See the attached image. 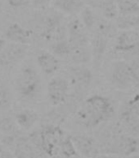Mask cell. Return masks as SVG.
<instances>
[{
  "label": "cell",
  "instance_id": "cell-1",
  "mask_svg": "<svg viewBox=\"0 0 139 158\" xmlns=\"http://www.w3.org/2000/svg\"><path fill=\"white\" fill-rule=\"evenodd\" d=\"M100 152L106 155L129 156L139 152V140L125 133L120 123L102 128L96 138Z\"/></svg>",
  "mask_w": 139,
  "mask_h": 158
},
{
  "label": "cell",
  "instance_id": "cell-2",
  "mask_svg": "<svg viewBox=\"0 0 139 158\" xmlns=\"http://www.w3.org/2000/svg\"><path fill=\"white\" fill-rule=\"evenodd\" d=\"M115 108L110 99L102 95H93L84 99L75 112V120L83 128L92 129L113 118Z\"/></svg>",
  "mask_w": 139,
  "mask_h": 158
},
{
  "label": "cell",
  "instance_id": "cell-3",
  "mask_svg": "<svg viewBox=\"0 0 139 158\" xmlns=\"http://www.w3.org/2000/svg\"><path fill=\"white\" fill-rule=\"evenodd\" d=\"M66 136L59 124L48 123L32 132L28 138L42 155L45 154L52 157L58 154L59 145Z\"/></svg>",
  "mask_w": 139,
  "mask_h": 158
},
{
  "label": "cell",
  "instance_id": "cell-4",
  "mask_svg": "<svg viewBox=\"0 0 139 158\" xmlns=\"http://www.w3.org/2000/svg\"><path fill=\"white\" fill-rule=\"evenodd\" d=\"M16 91L20 98L32 101L41 92L42 82L39 73L30 65L23 67L16 77Z\"/></svg>",
  "mask_w": 139,
  "mask_h": 158
},
{
  "label": "cell",
  "instance_id": "cell-5",
  "mask_svg": "<svg viewBox=\"0 0 139 158\" xmlns=\"http://www.w3.org/2000/svg\"><path fill=\"white\" fill-rule=\"evenodd\" d=\"M112 54L116 59H133L139 57V29L122 30L115 38Z\"/></svg>",
  "mask_w": 139,
  "mask_h": 158
},
{
  "label": "cell",
  "instance_id": "cell-6",
  "mask_svg": "<svg viewBox=\"0 0 139 158\" xmlns=\"http://www.w3.org/2000/svg\"><path fill=\"white\" fill-rule=\"evenodd\" d=\"M62 20V14L56 10L44 16L40 21V36L49 44L66 38V26L63 24Z\"/></svg>",
  "mask_w": 139,
  "mask_h": 158
},
{
  "label": "cell",
  "instance_id": "cell-7",
  "mask_svg": "<svg viewBox=\"0 0 139 158\" xmlns=\"http://www.w3.org/2000/svg\"><path fill=\"white\" fill-rule=\"evenodd\" d=\"M110 81L113 87L120 91L128 90L137 84L127 60L116 59L113 62L110 69Z\"/></svg>",
  "mask_w": 139,
  "mask_h": 158
},
{
  "label": "cell",
  "instance_id": "cell-8",
  "mask_svg": "<svg viewBox=\"0 0 139 158\" xmlns=\"http://www.w3.org/2000/svg\"><path fill=\"white\" fill-rule=\"evenodd\" d=\"M71 91L83 96L93 81V72L86 65L71 64L67 69Z\"/></svg>",
  "mask_w": 139,
  "mask_h": 158
},
{
  "label": "cell",
  "instance_id": "cell-9",
  "mask_svg": "<svg viewBox=\"0 0 139 158\" xmlns=\"http://www.w3.org/2000/svg\"><path fill=\"white\" fill-rule=\"evenodd\" d=\"M120 124L130 133H139V93L124 104L120 114Z\"/></svg>",
  "mask_w": 139,
  "mask_h": 158
},
{
  "label": "cell",
  "instance_id": "cell-10",
  "mask_svg": "<svg viewBox=\"0 0 139 158\" xmlns=\"http://www.w3.org/2000/svg\"><path fill=\"white\" fill-rule=\"evenodd\" d=\"M88 32L77 16H74L66 24V39L71 48L89 46L90 37Z\"/></svg>",
  "mask_w": 139,
  "mask_h": 158
},
{
  "label": "cell",
  "instance_id": "cell-11",
  "mask_svg": "<svg viewBox=\"0 0 139 158\" xmlns=\"http://www.w3.org/2000/svg\"><path fill=\"white\" fill-rule=\"evenodd\" d=\"M71 91L67 79L55 77L49 81L47 86V96L49 102L54 106H61L66 101Z\"/></svg>",
  "mask_w": 139,
  "mask_h": 158
},
{
  "label": "cell",
  "instance_id": "cell-12",
  "mask_svg": "<svg viewBox=\"0 0 139 158\" xmlns=\"http://www.w3.org/2000/svg\"><path fill=\"white\" fill-rule=\"evenodd\" d=\"M29 45L6 43L0 53V68H11L23 60L27 55Z\"/></svg>",
  "mask_w": 139,
  "mask_h": 158
},
{
  "label": "cell",
  "instance_id": "cell-13",
  "mask_svg": "<svg viewBox=\"0 0 139 158\" xmlns=\"http://www.w3.org/2000/svg\"><path fill=\"white\" fill-rule=\"evenodd\" d=\"M71 139L79 155L85 158H97L100 156V149L98 141L88 134H77Z\"/></svg>",
  "mask_w": 139,
  "mask_h": 158
},
{
  "label": "cell",
  "instance_id": "cell-14",
  "mask_svg": "<svg viewBox=\"0 0 139 158\" xmlns=\"http://www.w3.org/2000/svg\"><path fill=\"white\" fill-rule=\"evenodd\" d=\"M21 135V129L13 118L4 117L0 119V143L2 144L8 148H13Z\"/></svg>",
  "mask_w": 139,
  "mask_h": 158
},
{
  "label": "cell",
  "instance_id": "cell-15",
  "mask_svg": "<svg viewBox=\"0 0 139 158\" xmlns=\"http://www.w3.org/2000/svg\"><path fill=\"white\" fill-rule=\"evenodd\" d=\"M109 40L98 33H92V37L89 40L92 61L96 67H99L102 63L108 49Z\"/></svg>",
  "mask_w": 139,
  "mask_h": 158
},
{
  "label": "cell",
  "instance_id": "cell-16",
  "mask_svg": "<svg viewBox=\"0 0 139 158\" xmlns=\"http://www.w3.org/2000/svg\"><path fill=\"white\" fill-rule=\"evenodd\" d=\"M4 38L12 43L29 45L31 42L32 31L18 23H12L5 30Z\"/></svg>",
  "mask_w": 139,
  "mask_h": 158
},
{
  "label": "cell",
  "instance_id": "cell-17",
  "mask_svg": "<svg viewBox=\"0 0 139 158\" xmlns=\"http://www.w3.org/2000/svg\"><path fill=\"white\" fill-rule=\"evenodd\" d=\"M15 158H39L42 154L28 137L21 135L12 148Z\"/></svg>",
  "mask_w": 139,
  "mask_h": 158
},
{
  "label": "cell",
  "instance_id": "cell-18",
  "mask_svg": "<svg viewBox=\"0 0 139 158\" xmlns=\"http://www.w3.org/2000/svg\"><path fill=\"white\" fill-rule=\"evenodd\" d=\"M36 61L40 70L48 76L56 73L61 66L58 58L50 51L46 50L40 51L37 54Z\"/></svg>",
  "mask_w": 139,
  "mask_h": 158
},
{
  "label": "cell",
  "instance_id": "cell-19",
  "mask_svg": "<svg viewBox=\"0 0 139 158\" xmlns=\"http://www.w3.org/2000/svg\"><path fill=\"white\" fill-rule=\"evenodd\" d=\"M40 115L37 111L31 109H21L14 114L16 123L21 129L29 130L39 122Z\"/></svg>",
  "mask_w": 139,
  "mask_h": 158
},
{
  "label": "cell",
  "instance_id": "cell-20",
  "mask_svg": "<svg viewBox=\"0 0 139 158\" xmlns=\"http://www.w3.org/2000/svg\"><path fill=\"white\" fill-rule=\"evenodd\" d=\"M52 7L61 14L76 16L85 5L83 0H51Z\"/></svg>",
  "mask_w": 139,
  "mask_h": 158
},
{
  "label": "cell",
  "instance_id": "cell-21",
  "mask_svg": "<svg viewBox=\"0 0 139 158\" xmlns=\"http://www.w3.org/2000/svg\"><path fill=\"white\" fill-rule=\"evenodd\" d=\"M98 33L108 40L115 39L118 34V28L113 21H110L102 17H98L95 27L91 33Z\"/></svg>",
  "mask_w": 139,
  "mask_h": 158
},
{
  "label": "cell",
  "instance_id": "cell-22",
  "mask_svg": "<svg viewBox=\"0 0 139 158\" xmlns=\"http://www.w3.org/2000/svg\"><path fill=\"white\" fill-rule=\"evenodd\" d=\"M93 6L99 11L102 17L110 21H115L119 15L115 0H100Z\"/></svg>",
  "mask_w": 139,
  "mask_h": 158
},
{
  "label": "cell",
  "instance_id": "cell-23",
  "mask_svg": "<svg viewBox=\"0 0 139 158\" xmlns=\"http://www.w3.org/2000/svg\"><path fill=\"white\" fill-rule=\"evenodd\" d=\"M67 59L72 64L86 65L88 62L92 61L90 46L72 48Z\"/></svg>",
  "mask_w": 139,
  "mask_h": 158
},
{
  "label": "cell",
  "instance_id": "cell-24",
  "mask_svg": "<svg viewBox=\"0 0 139 158\" xmlns=\"http://www.w3.org/2000/svg\"><path fill=\"white\" fill-rule=\"evenodd\" d=\"M79 19L82 22L83 25L88 32L93 31V28L95 27L97 21H98V16L93 9L89 6H84L79 12Z\"/></svg>",
  "mask_w": 139,
  "mask_h": 158
},
{
  "label": "cell",
  "instance_id": "cell-25",
  "mask_svg": "<svg viewBox=\"0 0 139 158\" xmlns=\"http://www.w3.org/2000/svg\"><path fill=\"white\" fill-rule=\"evenodd\" d=\"M115 25L120 30L139 29V14L118 15Z\"/></svg>",
  "mask_w": 139,
  "mask_h": 158
},
{
  "label": "cell",
  "instance_id": "cell-26",
  "mask_svg": "<svg viewBox=\"0 0 139 158\" xmlns=\"http://www.w3.org/2000/svg\"><path fill=\"white\" fill-rule=\"evenodd\" d=\"M71 44H69L66 38L57 40L56 41L52 42L50 44V52L57 58L67 59L71 51Z\"/></svg>",
  "mask_w": 139,
  "mask_h": 158
},
{
  "label": "cell",
  "instance_id": "cell-27",
  "mask_svg": "<svg viewBox=\"0 0 139 158\" xmlns=\"http://www.w3.org/2000/svg\"><path fill=\"white\" fill-rule=\"evenodd\" d=\"M119 15L139 14V2L137 0H115Z\"/></svg>",
  "mask_w": 139,
  "mask_h": 158
},
{
  "label": "cell",
  "instance_id": "cell-28",
  "mask_svg": "<svg viewBox=\"0 0 139 158\" xmlns=\"http://www.w3.org/2000/svg\"><path fill=\"white\" fill-rule=\"evenodd\" d=\"M58 154L67 158H73L79 156L76 151L71 136L66 135L63 138V140L61 141L58 148Z\"/></svg>",
  "mask_w": 139,
  "mask_h": 158
},
{
  "label": "cell",
  "instance_id": "cell-29",
  "mask_svg": "<svg viewBox=\"0 0 139 158\" xmlns=\"http://www.w3.org/2000/svg\"><path fill=\"white\" fill-rule=\"evenodd\" d=\"M129 63L130 68H131V70H132L135 81H136L137 84H139V57L133 59Z\"/></svg>",
  "mask_w": 139,
  "mask_h": 158
},
{
  "label": "cell",
  "instance_id": "cell-30",
  "mask_svg": "<svg viewBox=\"0 0 139 158\" xmlns=\"http://www.w3.org/2000/svg\"><path fill=\"white\" fill-rule=\"evenodd\" d=\"M8 4L14 8H21L29 5L31 0H7Z\"/></svg>",
  "mask_w": 139,
  "mask_h": 158
},
{
  "label": "cell",
  "instance_id": "cell-31",
  "mask_svg": "<svg viewBox=\"0 0 139 158\" xmlns=\"http://www.w3.org/2000/svg\"><path fill=\"white\" fill-rule=\"evenodd\" d=\"M0 158H15L13 153L10 152L9 148L0 143Z\"/></svg>",
  "mask_w": 139,
  "mask_h": 158
},
{
  "label": "cell",
  "instance_id": "cell-32",
  "mask_svg": "<svg viewBox=\"0 0 139 158\" xmlns=\"http://www.w3.org/2000/svg\"><path fill=\"white\" fill-rule=\"evenodd\" d=\"M34 7L38 9H44L51 2V0H32Z\"/></svg>",
  "mask_w": 139,
  "mask_h": 158
},
{
  "label": "cell",
  "instance_id": "cell-33",
  "mask_svg": "<svg viewBox=\"0 0 139 158\" xmlns=\"http://www.w3.org/2000/svg\"><path fill=\"white\" fill-rule=\"evenodd\" d=\"M6 44V40H4V38L0 36V53L2 51V49H3V47Z\"/></svg>",
  "mask_w": 139,
  "mask_h": 158
},
{
  "label": "cell",
  "instance_id": "cell-34",
  "mask_svg": "<svg viewBox=\"0 0 139 158\" xmlns=\"http://www.w3.org/2000/svg\"><path fill=\"white\" fill-rule=\"evenodd\" d=\"M51 158H67V157H66V156H64L62 155H60V154H56V155L52 156ZM73 158H80V156H76V157H73Z\"/></svg>",
  "mask_w": 139,
  "mask_h": 158
},
{
  "label": "cell",
  "instance_id": "cell-35",
  "mask_svg": "<svg viewBox=\"0 0 139 158\" xmlns=\"http://www.w3.org/2000/svg\"><path fill=\"white\" fill-rule=\"evenodd\" d=\"M102 158H123L122 156H119L115 155H108L106 156H102Z\"/></svg>",
  "mask_w": 139,
  "mask_h": 158
},
{
  "label": "cell",
  "instance_id": "cell-36",
  "mask_svg": "<svg viewBox=\"0 0 139 158\" xmlns=\"http://www.w3.org/2000/svg\"><path fill=\"white\" fill-rule=\"evenodd\" d=\"M2 1L0 0V17H2Z\"/></svg>",
  "mask_w": 139,
  "mask_h": 158
},
{
  "label": "cell",
  "instance_id": "cell-37",
  "mask_svg": "<svg viewBox=\"0 0 139 158\" xmlns=\"http://www.w3.org/2000/svg\"><path fill=\"white\" fill-rule=\"evenodd\" d=\"M97 158H102V156H98Z\"/></svg>",
  "mask_w": 139,
  "mask_h": 158
},
{
  "label": "cell",
  "instance_id": "cell-38",
  "mask_svg": "<svg viewBox=\"0 0 139 158\" xmlns=\"http://www.w3.org/2000/svg\"><path fill=\"white\" fill-rule=\"evenodd\" d=\"M137 2H139V0H137Z\"/></svg>",
  "mask_w": 139,
  "mask_h": 158
}]
</instances>
